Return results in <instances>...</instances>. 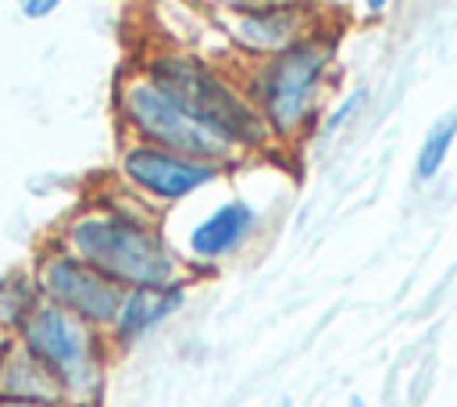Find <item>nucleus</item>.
<instances>
[{
  "mask_svg": "<svg viewBox=\"0 0 457 407\" xmlns=\"http://www.w3.org/2000/svg\"><path fill=\"white\" fill-rule=\"evenodd\" d=\"M86 268L114 282L118 289H164L175 286L179 261L146 218H132L114 207H89L64 225L57 243Z\"/></svg>",
  "mask_w": 457,
  "mask_h": 407,
  "instance_id": "obj_1",
  "label": "nucleus"
},
{
  "mask_svg": "<svg viewBox=\"0 0 457 407\" xmlns=\"http://www.w3.org/2000/svg\"><path fill=\"white\" fill-rule=\"evenodd\" d=\"M143 75L164 96H171L179 104V111H186L193 121H200L214 136H221L228 146L257 150V146L271 143V132L261 121V114L253 111L250 96H243L207 61H200L193 54H179V50H161L146 61Z\"/></svg>",
  "mask_w": 457,
  "mask_h": 407,
  "instance_id": "obj_2",
  "label": "nucleus"
},
{
  "mask_svg": "<svg viewBox=\"0 0 457 407\" xmlns=\"http://www.w3.org/2000/svg\"><path fill=\"white\" fill-rule=\"evenodd\" d=\"M328 68H332V39L325 36H303L289 50L264 57L253 68L250 104L271 136L289 139L311 125Z\"/></svg>",
  "mask_w": 457,
  "mask_h": 407,
  "instance_id": "obj_3",
  "label": "nucleus"
},
{
  "mask_svg": "<svg viewBox=\"0 0 457 407\" xmlns=\"http://www.w3.org/2000/svg\"><path fill=\"white\" fill-rule=\"evenodd\" d=\"M18 339L36 353V361L57 378L68 407H93L104 382V350L93 325L39 300L18 328Z\"/></svg>",
  "mask_w": 457,
  "mask_h": 407,
  "instance_id": "obj_4",
  "label": "nucleus"
},
{
  "mask_svg": "<svg viewBox=\"0 0 457 407\" xmlns=\"http://www.w3.org/2000/svg\"><path fill=\"white\" fill-rule=\"evenodd\" d=\"M118 114L139 136V143L179 154V157L214 164V161H232V154H236V146H228L221 136H214L211 129L193 121L186 111H179V104L171 96H164L146 75L121 79Z\"/></svg>",
  "mask_w": 457,
  "mask_h": 407,
  "instance_id": "obj_5",
  "label": "nucleus"
},
{
  "mask_svg": "<svg viewBox=\"0 0 457 407\" xmlns=\"http://www.w3.org/2000/svg\"><path fill=\"white\" fill-rule=\"evenodd\" d=\"M36 289L43 293V300L57 303L61 311L75 314L86 325H114L125 300V289L107 282L104 275H96L61 246L43 250L36 264Z\"/></svg>",
  "mask_w": 457,
  "mask_h": 407,
  "instance_id": "obj_6",
  "label": "nucleus"
},
{
  "mask_svg": "<svg viewBox=\"0 0 457 407\" xmlns=\"http://www.w3.org/2000/svg\"><path fill=\"white\" fill-rule=\"evenodd\" d=\"M121 175L139 193H146L154 200H182L193 189L207 186L218 175V168L168 154V150H157V146H146V143H129L121 150Z\"/></svg>",
  "mask_w": 457,
  "mask_h": 407,
  "instance_id": "obj_7",
  "label": "nucleus"
},
{
  "mask_svg": "<svg viewBox=\"0 0 457 407\" xmlns=\"http://www.w3.org/2000/svg\"><path fill=\"white\" fill-rule=\"evenodd\" d=\"M236 18H225L232 39L239 50L264 57H275L300 43L307 32V11L296 4H232Z\"/></svg>",
  "mask_w": 457,
  "mask_h": 407,
  "instance_id": "obj_8",
  "label": "nucleus"
},
{
  "mask_svg": "<svg viewBox=\"0 0 457 407\" xmlns=\"http://www.w3.org/2000/svg\"><path fill=\"white\" fill-rule=\"evenodd\" d=\"M0 400L64 403V393L21 339H7L0 346Z\"/></svg>",
  "mask_w": 457,
  "mask_h": 407,
  "instance_id": "obj_9",
  "label": "nucleus"
},
{
  "mask_svg": "<svg viewBox=\"0 0 457 407\" xmlns=\"http://www.w3.org/2000/svg\"><path fill=\"white\" fill-rule=\"evenodd\" d=\"M253 228V207L243 204V200H232V204H221L211 218H204L193 236H189V250L193 257H204V261H214L228 250H236V243Z\"/></svg>",
  "mask_w": 457,
  "mask_h": 407,
  "instance_id": "obj_10",
  "label": "nucleus"
},
{
  "mask_svg": "<svg viewBox=\"0 0 457 407\" xmlns=\"http://www.w3.org/2000/svg\"><path fill=\"white\" fill-rule=\"evenodd\" d=\"M182 286H164V289H129L121 300V311L114 318V336L118 343H132L143 332H150L157 321H164L179 303H182Z\"/></svg>",
  "mask_w": 457,
  "mask_h": 407,
  "instance_id": "obj_11",
  "label": "nucleus"
},
{
  "mask_svg": "<svg viewBox=\"0 0 457 407\" xmlns=\"http://www.w3.org/2000/svg\"><path fill=\"white\" fill-rule=\"evenodd\" d=\"M36 303H39L36 286L25 275H11L0 282V325L4 328H21V321L29 318Z\"/></svg>",
  "mask_w": 457,
  "mask_h": 407,
  "instance_id": "obj_12",
  "label": "nucleus"
},
{
  "mask_svg": "<svg viewBox=\"0 0 457 407\" xmlns=\"http://www.w3.org/2000/svg\"><path fill=\"white\" fill-rule=\"evenodd\" d=\"M453 136H457V121H453V118H446L443 125H436V129L428 132V139H425L421 150H418V164H414V175H418V179H432V175L439 171V164H443V157H446Z\"/></svg>",
  "mask_w": 457,
  "mask_h": 407,
  "instance_id": "obj_13",
  "label": "nucleus"
},
{
  "mask_svg": "<svg viewBox=\"0 0 457 407\" xmlns=\"http://www.w3.org/2000/svg\"><path fill=\"white\" fill-rule=\"evenodd\" d=\"M54 7H57V4H54V0H29V4H25V7H21V11H25V14H32V18H36V14H50V11H54Z\"/></svg>",
  "mask_w": 457,
  "mask_h": 407,
  "instance_id": "obj_14",
  "label": "nucleus"
},
{
  "mask_svg": "<svg viewBox=\"0 0 457 407\" xmlns=\"http://www.w3.org/2000/svg\"><path fill=\"white\" fill-rule=\"evenodd\" d=\"M0 407H68V403H25V400H0Z\"/></svg>",
  "mask_w": 457,
  "mask_h": 407,
  "instance_id": "obj_15",
  "label": "nucleus"
},
{
  "mask_svg": "<svg viewBox=\"0 0 457 407\" xmlns=\"http://www.w3.org/2000/svg\"><path fill=\"white\" fill-rule=\"evenodd\" d=\"M346 407H364V400H357V396H350V403Z\"/></svg>",
  "mask_w": 457,
  "mask_h": 407,
  "instance_id": "obj_16",
  "label": "nucleus"
},
{
  "mask_svg": "<svg viewBox=\"0 0 457 407\" xmlns=\"http://www.w3.org/2000/svg\"><path fill=\"white\" fill-rule=\"evenodd\" d=\"M282 407H289V403H282Z\"/></svg>",
  "mask_w": 457,
  "mask_h": 407,
  "instance_id": "obj_17",
  "label": "nucleus"
}]
</instances>
